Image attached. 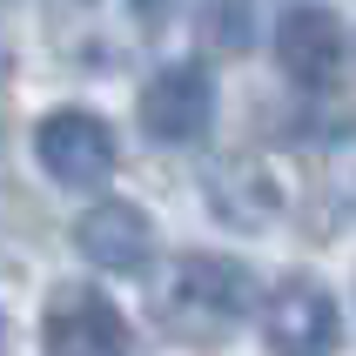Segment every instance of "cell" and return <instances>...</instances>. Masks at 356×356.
<instances>
[{
  "mask_svg": "<svg viewBox=\"0 0 356 356\" xmlns=\"http://www.w3.org/2000/svg\"><path fill=\"white\" fill-rule=\"evenodd\" d=\"M40 343L47 350H128V323H121V309L101 289H88V282H67V289H54L47 296V316H40Z\"/></svg>",
  "mask_w": 356,
  "mask_h": 356,
  "instance_id": "obj_8",
  "label": "cell"
},
{
  "mask_svg": "<svg viewBox=\"0 0 356 356\" xmlns=\"http://www.w3.org/2000/svg\"><path fill=\"white\" fill-rule=\"evenodd\" d=\"M34 155L60 188H101L115 175V128L88 108H54L34 128Z\"/></svg>",
  "mask_w": 356,
  "mask_h": 356,
  "instance_id": "obj_3",
  "label": "cell"
},
{
  "mask_svg": "<svg viewBox=\"0 0 356 356\" xmlns=\"http://www.w3.org/2000/svg\"><path fill=\"white\" fill-rule=\"evenodd\" d=\"M74 249L108 276H141L155 256V222L141 216L135 202H95L74 222Z\"/></svg>",
  "mask_w": 356,
  "mask_h": 356,
  "instance_id": "obj_9",
  "label": "cell"
},
{
  "mask_svg": "<svg viewBox=\"0 0 356 356\" xmlns=\"http://www.w3.org/2000/svg\"><path fill=\"white\" fill-rule=\"evenodd\" d=\"M343 54H350V40H343V20L330 7H289L276 20V67L296 88H309V95H330L337 88Z\"/></svg>",
  "mask_w": 356,
  "mask_h": 356,
  "instance_id": "obj_5",
  "label": "cell"
},
{
  "mask_svg": "<svg viewBox=\"0 0 356 356\" xmlns=\"http://www.w3.org/2000/svg\"><path fill=\"white\" fill-rule=\"evenodd\" d=\"M256 309H262V337L276 343V350H289V356H309V350H330L337 343V296L323 282H309V276L276 282Z\"/></svg>",
  "mask_w": 356,
  "mask_h": 356,
  "instance_id": "obj_7",
  "label": "cell"
},
{
  "mask_svg": "<svg viewBox=\"0 0 356 356\" xmlns=\"http://www.w3.org/2000/svg\"><path fill=\"white\" fill-rule=\"evenodd\" d=\"M202 188H209V209L242 236H256V229H269L282 216V181L262 155H216Z\"/></svg>",
  "mask_w": 356,
  "mask_h": 356,
  "instance_id": "obj_6",
  "label": "cell"
},
{
  "mask_svg": "<svg viewBox=\"0 0 356 356\" xmlns=\"http://www.w3.org/2000/svg\"><path fill=\"white\" fill-rule=\"evenodd\" d=\"M202 40H209L216 54H249L256 7H249V0H202Z\"/></svg>",
  "mask_w": 356,
  "mask_h": 356,
  "instance_id": "obj_10",
  "label": "cell"
},
{
  "mask_svg": "<svg viewBox=\"0 0 356 356\" xmlns=\"http://www.w3.org/2000/svg\"><path fill=\"white\" fill-rule=\"evenodd\" d=\"M209 121H216V81L202 60H175V67H161L148 81V95H141V128L168 148H188V141L209 135Z\"/></svg>",
  "mask_w": 356,
  "mask_h": 356,
  "instance_id": "obj_4",
  "label": "cell"
},
{
  "mask_svg": "<svg viewBox=\"0 0 356 356\" xmlns=\"http://www.w3.org/2000/svg\"><path fill=\"white\" fill-rule=\"evenodd\" d=\"M161 323L188 343H222L236 323L256 316V276L229 256H175L155 289Z\"/></svg>",
  "mask_w": 356,
  "mask_h": 356,
  "instance_id": "obj_1",
  "label": "cell"
},
{
  "mask_svg": "<svg viewBox=\"0 0 356 356\" xmlns=\"http://www.w3.org/2000/svg\"><path fill=\"white\" fill-rule=\"evenodd\" d=\"M168 0H47V27H54L60 54L81 67H121L141 54V40L161 34Z\"/></svg>",
  "mask_w": 356,
  "mask_h": 356,
  "instance_id": "obj_2",
  "label": "cell"
}]
</instances>
